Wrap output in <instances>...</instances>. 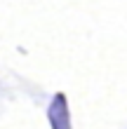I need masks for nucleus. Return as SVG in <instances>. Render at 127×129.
I'll return each mask as SVG.
<instances>
[{
  "instance_id": "nucleus-1",
  "label": "nucleus",
  "mask_w": 127,
  "mask_h": 129,
  "mask_svg": "<svg viewBox=\"0 0 127 129\" xmlns=\"http://www.w3.org/2000/svg\"><path fill=\"white\" fill-rule=\"evenodd\" d=\"M47 120L52 129H71V113H68V101H66V94L59 92L54 94L49 108H47Z\"/></svg>"
}]
</instances>
